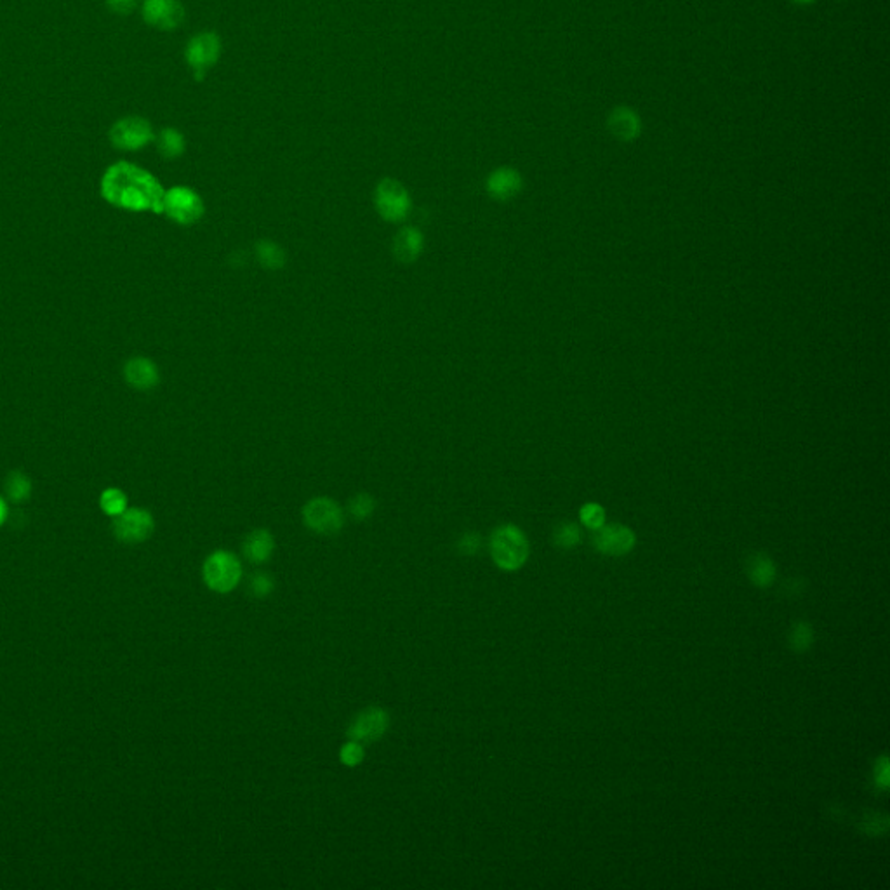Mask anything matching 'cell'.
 Segmentation results:
<instances>
[{
    "instance_id": "6da1fadb",
    "label": "cell",
    "mask_w": 890,
    "mask_h": 890,
    "mask_svg": "<svg viewBox=\"0 0 890 890\" xmlns=\"http://www.w3.org/2000/svg\"><path fill=\"white\" fill-rule=\"evenodd\" d=\"M110 206L131 213L163 215V183L146 169L128 161L111 163L100 183Z\"/></svg>"
},
{
    "instance_id": "7a4b0ae2",
    "label": "cell",
    "mask_w": 890,
    "mask_h": 890,
    "mask_svg": "<svg viewBox=\"0 0 890 890\" xmlns=\"http://www.w3.org/2000/svg\"><path fill=\"white\" fill-rule=\"evenodd\" d=\"M489 550L494 564L501 570L513 572L524 566L529 559V541L524 531L513 524L499 525L492 531Z\"/></svg>"
},
{
    "instance_id": "3957f363",
    "label": "cell",
    "mask_w": 890,
    "mask_h": 890,
    "mask_svg": "<svg viewBox=\"0 0 890 890\" xmlns=\"http://www.w3.org/2000/svg\"><path fill=\"white\" fill-rule=\"evenodd\" d=\"M242 576L241 559L226 550L213 551L202 566V577L206 586L216 594L234 592L241 585Z\"/></svg>"
},
{
    "instance_id": "277c9868",
    "label": "cell",
    "mask_w": 890,
    "mask_h": 890,
    "mask_svg": "<svg viewBox=\"0 0 890 890\" xmlns=\"http://www.w3.org/2000/svg\"><path fill=\"white\" fill-rule=\"evenodd\" d=\"M375 207L386 223L401 225L412 211V197L399 180L384 178L375 189Z\"/></svg>"
},
{
    "instance_id": "5b68a950",
    "label": "cell",
    "mask_w": 890,
    "mask_h": 890,
    "mask_svg": "<svg viewBox=\"0 0 890 890\" xmlns=\"http://www.w3.org/2000/svg\"><path fill=\"white\" fill-rule=\"evenodd\" d=\"M301 515L304 525L312 533L321 536H336L345 525L347 512L341 508V505L336 499L327 496H317L306 501Z\"/></svg>"
},
{
    "instance_id": "8992f818",
    "label": "cell",
    "mask_w": 890,
    "mask_h": 890,
    "mask_svg": "<svg viewBox=\"0 0 890 890\" xmlns=\"http://www.w3.org/2000/svg\"><path fill=\"white\" fill-rule=\"evenodd\" d=\"M163 215L181 226H191L206 215V204L202 197L189 187L178 185L165 189Z\"/></svg>"
},
{
    "instance_id": "52a82bcc",
    "label": "cell",
    "mask_w": 890,
    "mask_h": 890,
    "mask_svg": "<svg viewBox=\"0 0 890 890\" xmlns=\"http://www.w3.org/2000/svg\"><path fill=\"white\" fill-rule=\"evenodd\" d=\"M110 143L117 150L137 152L155 141V131L152 124L137 115H129L117 120L109 133Z\"/></svg>"
},
{
    "instance_id": "ba28073f",
    "label": "cell",
    "mask_w": 890,
    "mask_h": 890,
    "mask_svg": "<svg viewBox=\"0 0 890 890\" xmlns=\"http://www.w3.org/2000/svg\"><path fill=\"white\" fill-rule=\"evenodd\" d=\"M111 531L124 544H139L150 540L155 533V518L146 508H128L113 518Z\"/></svg>"
},
{
    "instance_id": "9c48e42d",
    "label": "cell",
    "mask_w": 890,
    "mask_h": 890,
    "mask_svg": "<svg viewBox=\"0 0 890 890\" xmlns=\"http://www.w3.org/2000/svg\"><path fill=\"white\" fill-rule=\"evenodd\" d=\"M221 56V39L215 31H202L191 37L185 49V57L197 81H202L206 74L215 66Z\"/></svg>"
},
{
    "instance_id": "30bf717a",
    "label": "cell",
    "mask_w": 890,
    "mask_h": 890,
    "mask_svg": "<svg viewBox=\"0 0 890 890\" xmlns=\"http://www.w3.org/2000/svg\"><path fill=\"white\" fill-rule=\"evenodd\" d=\"M390 728V715L386 709L373 706L360 711L348 727V739L366 743H376Z\"/></svg>"
},
{
    "instance_id": "8fae6325",
    "label": "cell",
    "mask_w": 890,
    "mask_h": 890,
    "mask_svg": "<svg viewBox=\"0 0 890 890\" xmlns=\"http://www.w3.org/2000/svg\"><path fill=\"white\" fill-rule=\"evenodd\" d=\"M143 20L150 27L171 31L185 22V7L180 0H143Z\"/></svg>"
},
{
    "instance_id": "7c38bea8",
    "label": "cell",
    "mask_w": 890,
    "mask_h": 890,
    "mask_svg": "<svg viewBox=\"0 0 890 890\" xmlns=\"http://www.w3.org/2000/svg\"><path fill=\"white\" fill-rule=\"evenodd\" d=\"M124 379L126 383L137 392H150L161 384V369L159 366L143 355H135L124 364Z\"/></svg>"
},
{
    "instance_id": "4fadbf2b",
    "label": "cell",
    "mask_w": 890,
    "mask_h": 890,
    "mask_svg": "<svg viewBox=\"0 0 890 890\" xmlns=\"http://www.w3.org/2000/svg\"><path fill=\"white\" fill-rule=\"evenodd\" d=\"M594 544L600 553L621 557V555H626L633 550L635 534L631 529H628L626 525H621V524H612L607 527L602 525L600 529H596Z\"/></svg>"
},
{
    "instance_id": "5bb4252c",
    "label": "cell",
    "mask_w": 890,
    "mask_h": 890,
    "mask_svg": "<svg viewBox=\"0 0 890 890\" xmlns=\"http://www.w3.org/2000/svg\"><path fill=\"white\" fill-rule=\"evenodd\" d=\"M425 242H427V239H425V234L421 232V228L407 225L393 235L392 254L401 263H405V265L414 263L421 258V254L425 251Z\"/></svg>"
},
{
    "instance_id": "9a60e30c",
    "label": "cell",
    "mask_w": 890,
    "mask_h": 890,
    "mask_svg": "<svg viewBox=\"0 0 890 890\" xmlns=\"http://www.w3.org/2000/svg\"><path fill=\"white\" fill-rule=\"evenodd\" d=\"M524 187L520 172L513 167H498L486 180V189L490 198L498 202H508L515 198Z\"/></svg>"
},
{
    "instance_id": "2e32d148",
    "label": "cell",
    "mask_w": 890,
    "mask_h": 890,
    "mask_svg": "<svg viewBox=\"0 0 890 890\" xmlns=\"http://www.w3.org/2000/svg\"><path fill=\"white\" fill-rule=\"evenodd\" d=\"M275 551V538L269 529H252L242 541L243 559L254 566L267 564Z\"/></svg>"
},
{
    "instance_id": "e0dca14e",
    "label": "cell",
    "mask_w": 890,
    "mask_h": 890,
    "mask_svg": "<svg viewBox=\"0 0 890 890\" xmlns=\"http://www.w3.org/2000/svg\"><path fill=\"white\" fill-rule=\"evenodd\" d=\"M254 254H256L258 263L265 270H282L286 267V263H287V254H286L284 247L280 243L275 242V241H270V239L258 241L256 245H254Z\"/></svg>"
},
{
    "instance_id": "ac0fdd59",
    "label": "cell",
    "mask_w": 890,
    "mask_h": 890,
    "mask_svg": "<svg viewBox=\"0 0 890 890\" xmlns=\"http://www.w3.org/2000/svg\"><path fill=\"white\" fill-rule=\"evenodd\" d=\"M31 480L25 471L22 470H13L7 473L4 480V492L5 499L14 503V505H23L27 503L31 496Z\"/></svg>"
},
{
    "instance_id": "d6986e66",
    "label": "cell",
    "mask_w": 890,
    "mask_h": 890,
    "mask_svg": "<svg viewBox=\"0 0 890 890\" xmlns=\"http://www.w3.org/2000/svg\"><path fill=\"white\" fill-rule=\"evenodd\" d=\"M609 128L616 137H620L622 141H630L639 135L640 122H639V117L631 110L618 109L614 110L611 115Z\"/></svg>"
},
{
    "instance_id": "ffe728a7",
    "label": "cell",
    "mask_w": 890,
    "mask_h": 890,
    "mask_svg": "<svg viewBox=\"0 0 890 890\" xmlns=\"http://www.w3.org/2000/svg\"><path fill=\"white\" fill-rule=\"evenodd\" d=\"M157 150L167 161L180 159L187 150V139L174 128H163L159 136H155Z\"/></svg>"
},
{
    "instance_id": "44dd1931",
    "label": "cell",
    "mask_w": 890,
    "mask_h": 890,
    "mask_svg": "<svg viewBox=\"0 0 890 890\" xmlns=\"http://www.w3.org/2000/svg\"><path fill=\"white\" fill-rule=\"evenodd\" d=\"M748 577L758 588H769L776 581V566L763 553L753 555L748 562Z\"/></svg>"
},
{
    "instance_id": "7402d4cb",
    "label": "cell",
    "mask_w": 890,
    "mask_h": 890,
    "mask_svg": "<svg viewBox=\"0 0 890 890\" xmlns=\"http://www.w3.org/2000/svg\"><path fill=\"white\" fill-rule=\"evenodd\" d=\"M100 508L110 518H115L129 508V498L120 487H107L100 494Z\"/></svg>"
},
{
    "instance_id": "603a6c76",
    "label": "cell",
    "mask_w": 890,
    "mask_h": 890,
    "mask_svg": "<svg viewBox=\"0 0 890 890\" xmlns=\"http://www.w3.org/2000/svg\"><path fill=\"white\" fill-rule=\"evenodd\" d=\"M345 512L348 513L353 520L364 522L376 512V499L369 492H358L351 496Z\"/></svg>"
},
{
    "instance_id": "cb8c5ba5",
    "label": "cell",
    "mask_w": 890,
    "mask_h": 890,
    "mask_svg": "<svg viewBox=\"0 0 890 890\" xmlns=\"http://www.w3.org/2000/svg\"><path fill=\"white\" fill-rule=\"evenodd\" d=\"M788 640H789V648H793L795 652H806V650H809L810 646L814 644L812 626H810L809 622H806V621H800V622L793 624Z\"/></svg>"
},
{
    "instance_id": "d4e9b609",
    "label": "cell",
    "mask_w": 890,
    "mask_h": 890,
    "mask_svg": "<svg viewBox=\"0 0 890 890\" xmlns=\"http://www.w3.org/2000/svg\"><path fill=\"white\" fill-rule=\"evenodd\" d=\"M553 541L559 548H564V550H568V548H574L579 544L581 541V533H579V527L576 524H570V522H564L560 524L559 527H555V533H553Z\"/></svg>"
},
{
    "instance_id": "484cf974",
    "label": "cell",
    "mask_w": 890,
    "mask_h": 890,
    "mask_svg": "<svg viewBox=\"0 0 890 890\" xmlns=\"http://www.w3.org/2000/svg\"><path fill=\"white\" fill-rule=\"evenodd\" d=\"M364 758H366L364 745H362V743H358V741L348 739V743H345V745H343V748L339 750V760H341L347 767H357V765H360Z\"/></svg>"
},
{
    "instance_id": "4316f807",
    "label": "cell",
    "mask_w": 890,
    "mask_h": 890,
    "mask_svg": "<svg viewBox=\"0 0 890 890\" xmlns=\"http://www.w3.org/2000/svg\"><path fill=\"white\" fill-rule=\"evenodd\" d=\"M579 515H581V522H583L588 529H592V531L600 529V527L605 524V512H604V508H602L600 505H596V503H588V505H585V507L581 508Z\"/></svg>"
},
{
    "instance_id": "83f0119b",
    "label": "cell",
    "mask_w": 890,
    "mask_h": 890,
    "mask_svg": "<svg viewBox=\"0 0 890 890\" xmlns=\"http://www.w3.org/2000/svg\"><path fill=\"white\" fill-rule=\"evenodd\" d=\"M275 588V583H273V577L265 574V572H260V574H254L249 581V592L254 596V598H265L273 592Z\"/></svg>"
},
{
    "instance_id": "f1b7e54d",
    "label": "cell",
    "mask_w": 890,
    "mask_h": 890,
    "mask_svg": "<svg viewBox=\"0 0 890 890\" xmlns=\"http://www.w3.org/2000/svg\"><path fill=\"white\" fill-rule=\"evenodd\" d=\"M480 544H482V538H480L477 533H466V534L459 540V551H461L463 555H475V553L479 551Z\"/></svg>"
},
{
    "instance_id": "f546056e",
    "label": "cell",
    "mask_w": 890,
    "mask_h": 890,
    "mask_svg": "<svg viewBox=\"0 0 890 890\" xmlns=\"http://www.w3.org/2000/svg\"><path fill=\"white\" fill-rule=\"evenodd\" d=\"M875 781H877V786L882 788V789H887L889 788V760L887 756H882L878 762H877V767H875Z\"/></svg>"
},
{
    "instance_id": "4dcf8cb0",
    "label": "cell",
    "mask_w": 890,
    "mask_h": 890,
    "mask_svg": "<svg viewBox=\"0 0 890 890\" xmlns=\"http://www.w3.org/2000/svg\"><path fill=\"white\" fill-rule=\"evenodd\" d=\"M137 5V0H107V7L119 16L131 14Z\"/></svg>"
},
{
    "instance_id": "1f68e13d",
    "label": "cell",
    "mask_w": 890,
    "mask_h": 890,
    "mask_svg": "<svg viewBox=\"0 0 890 890\" xmlns=\"http://www.w3.org/2000/svg\"><path fill=\"white\" fill-rule=\"evenodd\" d=\"M7 516H9V505H7V499L0 496V527L7 522Z\"/></svg>"
},
{
    "instance_id": "d6a6232c",
    "label": "cell",
    "mask_w": 890,
    "mask_h": 890,
    "mask_svg": "<svg viewBox=\"0 0 890 890\" xmlns=\"http://www.w3.org/2000/svg\"><path fill=\"white\" fill-rule=\"evenodd\" d=\"M795 2H800V4H809L812 0H795Z\"/></svg>"
}]
</instances>
